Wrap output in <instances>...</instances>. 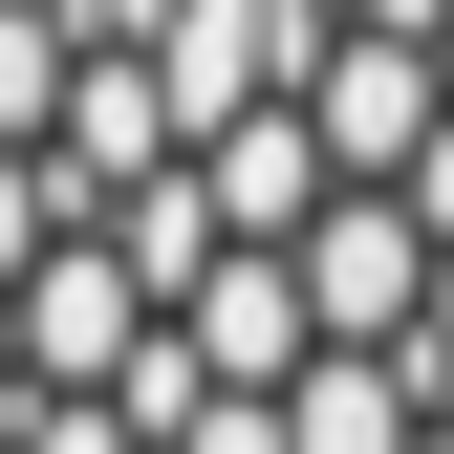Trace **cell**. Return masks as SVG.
<instances>
[{
  "instance_id": "6da1fadb",
  "label": "cell",
  "mask_w": 454,
  "mask_h": 454,
  "mask_svg": "<svg viewBox=\"0 0 454 454\" xmlns=\"http://www.w3.org/2000/svg\"><path fill=\"white\" fill-rule=\"evenodd\" d=\"M0 454H454V0H0Z\"/></svg>"
}]
</instances>
